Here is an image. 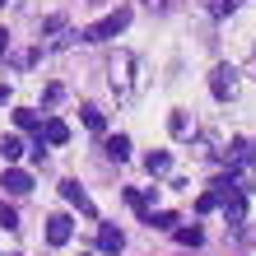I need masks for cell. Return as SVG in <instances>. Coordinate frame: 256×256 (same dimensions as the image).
I'll list each match as a JSON object with an SVG mask.
<instances>
[{
    "label": "cell",
    "instance_id": "obj_1",
    "mask_svg": "<svg viewBox=\"0 0 256 256\" xmlns=\"http://www.w3.org/2000/svg\"><path fill=\"white\" fill-rule=\"evenodd\" d=\"M112 94H116V102H135V94H140V61H135V52H116Z\"/></svg>",
    "mask_w": 256,
    "mask_h": 256
},
{
    "label": "cell",
    "instance_id": "obj_2",
    "mask_svg": "<svg viewBox=\"0 0 256 256\" xmlns=\"http://www.w3.org/2000/svg\"><path fill=\"white\" fill-rule=\"evenodd\" d=\"M130 28V10L122 5V10H112V14H102L98 24H88V28H80V42H108V38H116V33H126Z\"/></svg>",
    "mask_w": 256,
    "mask_h": 256
},
{
    "label": "cell",
    "instance_id": "obj_3",
    "mask_svg": "<svg viewBox=\"0 0 256 256\" xmlns=\"http://www.w3.org/2000/svg\"><path fill=\"white\" fill-rule=\"evenodd\" d=\"M210 94H214L219 102H228L238 94V70L233 66H214V74H210Z\"/></svg>",
    "mask_w": 256,
    "mask_h": 256
},
{
    "label": "cell",
    "instance_id": "obj_4",
    "mask_svg": "<svg viewBox=\"0 0 256 256\" xmlns=\"http://www.w3.org/2000/svg\"><path fill=\"white\" fill-rule=\"evenodd\" d=\"M122 247H126V233L116 228V224H98V252L122 256Z\"/></svg>",
    "mask_w": 256,
    "mask_h": 256
},
{
    "label": "cell",
    "instance_id": "obj_5",
    "mask_svg": "<svg viewBox=\"0 0 256 256\" xmlns=\"http://www.w3.org/2000/svg\"><path fill=\"white\" fill-rule=\"evenodd\" d=\"M61 196H66V200H70L74 210H80V214H88V219L98 214V210H94V200H88V196H84V186L74 182V177H70V182H61Z\"/></svg>",
    "mask_w": 256,
    "mask_h": 256
},
{
    "label": "cell",
    "instance_id": "obj_6",
    "mask_svg": "<svg viewBox=\"0 0 256 256\" xmlns=\"http://www.w3.org/2000/svg\"><path fill=\"white\" fill-rule=\"evenodd\" d=\"M0 182H5L10 196H28V191H33V177H28L24 168H14V163H5V177H0Z\"/></svg>",
    "mask_w": 256,
    "mask_h": 256
},
{
    "label": "cell",
    "instance_id": "obj_7",
    "mask_svg": "<svg viewBox=\"0 0 256 256\" xmlns=\"http://www.w3.org/2000/svg\"><path fill=\"white\" fill-rule=\"evenodd\" d=\"M70 228H74V224H70L66 214H52V219H47V242H52V247H66V242H70Z\"/></svg>",
    "mask_w": 256,
    "mask_h": 256
},
{
    "label": "cell",
    "instance_id": "obj_8",
    "mask_svg": "<svg viewBox=\"0 0 256 256\" xmlns=\"http://www.w3.org/2000/svg\"><path fill=\"white\" fill-rule=\"evenodd\" d=\"M224 219H228V228H242V219H247V196L242 191L224 200Z\"/></svg>",
    "mask_w": 256,
    "mask_h": 256
},
{
    "label": "cell",
    "instance_id": "obj_9",
    "mask_svg": "<svg viewBox=\"0 0 256 256\" xmlns=\"http://www.w3.org/2000/svg\"><path fill=\"white\" fill-rule=\"evenodd\" d=\"M144 168H149V177H168L172 172V154L168 149H154V154H144Z\"/></svg>",
    "mask_w": 256,
    "mask_h": 256
},
{
    "label": "cell",
    "instance_id": "obj_10",
    "mask_svg": "<svg viewBox=\"0 0 256 256\" xmlns=\"http://www.w3.org/2000/svg\"><path fill=\"white\" fill-rule=\"evenodd\" d=\"M42 140H47V144H66L70 140V126L56 122V116H47V122H42Z\"/></svg>",
    "mask_w": 256,
    "mask_h": 256
},
{
    "label": "cell",
    "instance_id": "obj_11",
    "mask_svg": "<svg viewBox=\"0 0 256 256\" xmlns=\"http://www.w3.org/2000/svg\"><path fill=\"white\" fill-rule=\"evenodd\" d=\"M168 130H172V140H191V135H196V122H191L186 112H172L168 116Z\"/></svg>",
    "mask_w": 256,
    "mask_h": 256
},
{
    "label": "cell",
    "instance_id": "obj_12",
    "mask_svg": "<svg viewBox=\"0 0 256 256\" xmlns=\"http://www.w3.org/2000/svg\"><path fill=\"white\" fill-rule=\"evenodd\" d=\"M102 149H108V158H112V163H126V158H130V135H112Z\"/></svg>",
    "mask_w": 256,
    "mask_h": 256
},
{
    "label": "cell",
    "instance_id": "obj_13",
    "mask_svg": "<svg viewBox=\"0 0 256 256\" xmlns=\"http://www.w3.org/2000/svg\"><path fill=\"white\" fill-rule=\"evenodd\" d=\"M0 158H5V163L24 158V140H19V135H0Z\"/></svg>",
    "mask_w": 256,
    "mask_h": 256
},
{
    "label": "cell",
    "instance_id": "obj_14",
    "mask_svg": "<svg viewBox=\"0 0 256 256\" xmlns=\"http://www.w3.org/2000/svg\"><path fill=\"white\" fill-rule=\"evenodd\" d=\"M14 126L19 130H42V116L33 108H14Z\"/></svg>",
    "mask_w": 256,
    "mask_h": 256
},
{
    "label": "cell",
    "instance_id": "obj_15",
    "mask_svg": "<svg viewBox=\"0 0 256 256\" xmlns=\"http://www.w3.org/2000/svg\"><path fill=\"white\" fill-rule=\"evenodd\" d=\"M80 116H84V126H88V130H102V126H108V116H102L94 102H84V108H80Z\"/></svg>",
    "mask_w": 256,
    "mask_h": 256
},
{
    "label": "cell",
    "instance_id": "obj_16",
    "mask_svg": "<svg viewBox=\"0 0 256 256\" xmlns=\"http://www.w3.org/2000/svg\"><path fill=\"white\" fill-rule=\"evenodd\" d=\"M224 158H228L233 168H238V163H247V140H228V149H224Z\"/></svg>",
    "mask_w": 256,
    "mask_h": 256
},
{
    "label": "cell",
    "instance_id": "obj_17",
    "mask_svg": "<svg viewBox=\"0 0 256 256\" xmlns=\"http://www.w3.org/2000/svg\"><path fill=\"white\" fill-rule=\"evenodd\" d=\"M0 228H5V233H14V228H19V210H14V205H5V200H0Z\"/></svg>",
    "mask_w": 256,
    "mask_h": 256
},
{
    "label": "cell",
    "instance_id": "obj_18",
    "mask_svg": "<svg viewBox=\"0 0 256 256\" xmlns=\"http://www.w3.org/2000/svg\"><path fill=\"white\" fill-rule=\"evenodd\" d=\"M144 224H149V228H172V224H177V214H172V210H154V214H149Z\"/></svg>",
    "mask_w": 256,
    "mask_h": 256
},
{
    "label": "cell",
    "instance_id": "obj_19",
    "mask_svg": "<svg viewBox=\"0 0 256 256\" xmlns=\"http://www.w3.org/2000/svg\"><path fill=\"white\" fill-rule=\"evenodd\" d=\"M177 242H182V247H200V242H205V233L191 224V228H177Z\"/></svg>",
    "mask_w": 256,
    "mask_h": 256
},
{
    "label": "cell",
    "instance_id": "obj_20",
    "mask_svg": "<svg viewBox=\"0 0 256 256\" xmlns=\"http://www.w3.org/2000/svg\"><path fill=\"white\" fill-rule=\"evenodd\" d=\"M210 14H214V19H224V14H233V0H210Z\"/></svg>",
    "mask_w": 256,
    "mask_h": 256
},
{
    "label": "cell",
    "instance_id": "obj_21",
    "mask_svg": "<svg viewBox=\"0 0 256 256\" xmlns=\"http://www.w3.org/2000/svg\"><path fill=\"white\" fill-rule=\"evenodd\" d=\"M247 168H256V140L247 144Z\"/></svg>",
    "mask_w": 256,
    "mask_h": 256
},
{
    "label": "cell",
    "instance_id": "obj_22",
    "mask_svg": "<svg viewBox=\"0 0 256 256\" xmlns=\"http://www.w3.org/2000/svg\"><path fill=\"white\" fill-rule=\"evenodd\" d=\"M5 52H10V33L0 28V56H5Z\"/></svg>",
    "mask_w": 256,
    "mask_h": 256
},
{
    "label": "cell",
    "instance_id": "obj_23",
    "mask_svg": "<svg viewBox=\"0 0 256 256\" xmlns=\"http://www.w3.org/2000/svg\"><path fill=\"white\" fill-rule=\"evenodd\" d=\"M5 102H10V84H0V108H5Z\"/></svg>",
    "mask_w": 256,
    "mask_h": 256
},
{
    "label": "cell",
    "instance_id": "obj_24",
    "mask_svg": "<svg viewBox=\"0 0 256 256\" xmlns=\"http://www.w3.org/2000/svg\"><path fill=\"white\" fill-rule=\"evenodd\" d=\"M80 256H88V252H80Z\"/></svg>",
    "mask_w": 256,
    "mask_h": 256
},
{
    "label": "cell",
    "instance_id": "obj_25",
    "mask_svg": "<svg viewBox=\"0 0 256 256\" xmlns=\"http://www.w3.org/2000/svg\"><path fill=\"white\" fill-rule=\"evenodd\" d=\"M0 5H5V0H0Z\"/></svg>",
    "mask_w": 256,
    "mask_h": 256
}]
</instances>
